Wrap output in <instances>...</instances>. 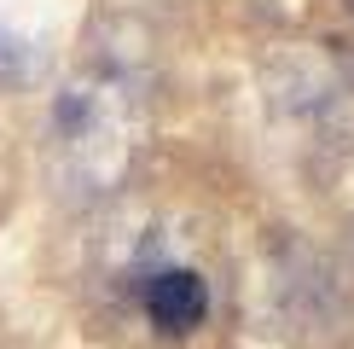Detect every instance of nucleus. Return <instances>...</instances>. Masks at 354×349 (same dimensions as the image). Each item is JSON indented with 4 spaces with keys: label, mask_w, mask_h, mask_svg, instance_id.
<instances>
[{
    "label": "nucleus",
    "mask_w": 354,
    "mask_h": 349,
    "mask_svg": "<svg viewBox=\"0 0 354 349\" xmlns=\"http://www.w3.org/2000/svg\"><path fill=\"white\" fill-rule=\"evenodd\" d=\"M348 6H354V0H348Z\"/></svg>",
    "instance_id": "obj_2"
},
{
    "label": "nucleus",
    "mask_w": 354,
    "mask_h": 349,
    "mask_svg": "<svg viewBox=\"0 0 354 349\" xmlns=\"http://www.w3.org/2000/svg\"><path fill=\"white\" fill-rule=\"evenodd\" d=\"M140 303H145V320H151L157 332L186 338V332H198L203 314H209V285L192 268H157V274H145Z\"/></svg>",
    "instance_id": "obj_1"
}]
</instances>
